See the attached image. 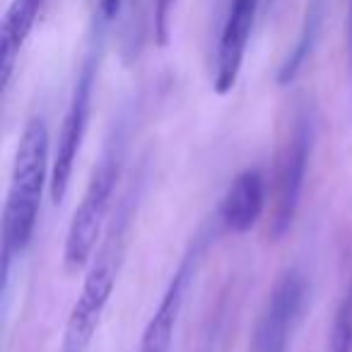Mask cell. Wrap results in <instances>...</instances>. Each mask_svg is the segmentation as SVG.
Listing matches in <instances>:
<instances>
[{
  "label": "cell",
  "mask_w": 352,
  "mask_h": 352,
  "mask_svg": "<svg viewBox=\"0 0 352 352\" xmlns=\"http://www.w3.org/2000/svg\"><path fill=\"white\" fill-rule=\"evenodd\" d=\"M51 135L44 116L25 123L15 150L10 186H8L3 225H0V263L3 287H8L12 263L25 256L39 222L44 191L51 188Z\"/></svg>",
  "instance_id": "obj_1"
},
{
  "label": "cell",
  "mask_w": 352,
  "mask_h": 352,
  "mask_svg": "<svg viewBox=\"0 0 352 352\" xmlns=\"http://www.w3.org/2000/svg\"><path fill=\"white\" fill-rule=\"evenodd\" d=\"M126 147L128 126L126 121H121L104 142V150L99 155L97 164H94L92 174H89V182L85 186L82 198H80L78 210L70 220L63 249V263L68 273H78L80 268H85L92 261L94 246H97L99 234H102L118 179H121Z\"/></svg>",
  "instance_id": "obj_2"
},
{
  "label": "cell",
  "mask_w": 352,
  "mask_h": 352,
  "mask_svg": "<svg viewBox=\"0 0 352 352\" xmlns=\"http://www.w3.org/2000/svg\"><path fill=\"white\" fill-rule=\"evenodd\" d=\"M133 203H135V188L123 198L121 210L111 220L107 230V236L102 239V246L97 249V256L89 261L87 278L82 283L78 299L70 309L68 326H65L63 352H85L92 342V336L97 331L102 314L111 299L113 285L121 268V256L126 249L128 225L133 217Z\"/></svg>",
  "instance_id": "obj_3"
},
{
  "label": "cell",
  "mask_w": 352,
  "mask_h": 352,
  "mask_svg": "<svg viewBox=\"0 0 352 352\" xmlns=\"http://www.w3.org/2000/svg\"><path fill=\"white\" fill-rule=\"evenodd\" d=\"M102 30L104 22L97 20V36L92 39L87 56L82 60V68L75 80L73 94H70L68 109L63 113L58 131V142H56L54 160H51V201L58 206L65 198L73 179L75 162H78L80 147H82L85 133L89 126V113H92V99H94V85H97V70H99V54H102Z\"/></svg>",
  "instance_id": "obj_4"
},
{
  "label": "cell",
  "mask_w": 352,
  "mask_h": 352,
  "mask_svg": "<svg viewBox=\"0 0 352 352\" xmlns=\"http://www.w3.org/2000/svg\"><path fill=\"white\" fill-rule=\"evenodd\" d=\"M314 138H316V123H314L311 109H299L292 118L287 135L275 157L273 174V210H270V236L280 239L287 234L297 217L299 203H302L304 184H307V169L311 162Z\"/></svg>",
  "instance_id": "obj_5"
},
{
  "label": "cell",
  "mask_w": 352,
  "mask_h": 352,
  "mask_svg": "<svg viewBox=\"0 0 352 352\" xmlns=\"http://www.w3.org/2000/svg\"><path fill=\"white\" fill-rule=\"evenodd\" d=\"M309 297L307 275L299 268H287L270 289L258 321L251 333L249 352H289L292 336L302 321Z\"/></svg>",
  "instance_id": "obj_6"
},
{
  "label": "cell",
  "mask_w": 352,
  "mask_h": 352,
  "mask_svg": "<svg viewBox=\"0 0 352 352\" xmlns=\"http://www.w3.org/2000/svg\"><path fill=\"white\" fill-rule=\"evenodd\" d=\"M258 8H261V0H232L230 3V10H227L225 25H222L220 32V41H217V56H215L212 87H215L217 94L232 92L236 80H239Z\"/></svg>",
  "instance_id": "obj_7"
},
{
  "label": "cell",
  "mask_w": 352,
  "mask_h": 352,
  "mask_svg": "<svg viewBox=\"0 0 352 352\" xmlns=\"http://www.w3.org/2000/svg\"><path fill=\"white\" fill-rule=\"evenodd\" d=\"M198 258H201V249L193 246L186 254V258L182 261V265L176 268V273L171 275V280H169V285H166L164 294H162L160 304H157L155 314H152L145 331H142L140 350L138 352H171L176 323H179V316H182L186 287L193 275H196Z\"/></svg>",
  "instance_id": "obj_8"
},
{
  "label": "cell",
  "mask_w": 352,
  "mask_h": 352,
  "mask_svg": "<svg viewBox=\"0 0 352 352\" xmlns=\"http://www.w3.org/2000/svg\"><path fill=\"white\" fill-rule=\"evenodd\" d=\"M268 203L265 179L258 169H244L232 179L217 208V222L230 234H244L258 225Z\"/></svg>",
  "instance_id": "obj_9"
},
{
  "label": "cell",
  "mask_w": 352,
  "mask_h": 352,
  "mask_svg": "<svg viewBox=\"0 0 352 352\" xmlns=\"http://www.w3.org/2000/svg\"><path fill=\"white\" fill-rule=\"evenodd\" d=\"M41 6H44V0H12L3 17V27H0V82H3V89H8L10 85L17 56L39 20Z\"/></svg>",
  "instance_id": "obj_10"
},
{
  "label": "cell",
  "mask_w": 352,
  "mask_h": 352,
  "mask_svg": "<svg viewBox=\"0 0 352 352\" xmlns=\"http://www.w3.org/2000/svg\"><path fill=\"white\" fill-rule=\"evenodd\" d=\"M326 3L328 0H309L307 3V12H304L302 27H299L297 41H294L287 58L283 60V65H280V73H278L280 85L292 82L299 75V70L304 68V63L309 60V56H311L314 46L318 41V34H321L323 17H326Z\"/></svg>",
  "instance_id": "obj_11"
},
{
  "label": "cell",
  "mask_w": 352,
  "mask_h": 352,
  "mask_svg": "<svg viewBox=\"0 0 352 352\" xmlns=\"http://www.w3.org/2000/svg\"><path fill=\"white\" fill-rule=\"evenodd\" d=\"M328 352H352V280L347 283L333 314L328 333Z\"/></svg>",
  "instance_id": "obj_12"
},
{
  "label": "cell",
  "mask_w": 352,
  "mask_h": 352,
  "mask_svg": "<svg viewBox=\"0 0 352 352\" xmlns=\"http://www.w3.org/2000/svg\"><path fill=\"white\" fill-rule=\"evenodd\" d=\"M176 0H155V39L160 46H166L171 32V12Z\"/></svg>",
  "instance_id": "obj_13"
},
{
  "label": "cell",
  "mask_w": 352,
  "mask_h": 352,
  "mask_svg": "<svg viewBox=\"0 0 352 352\" xmlns=\"http://www.w3.org/2000/svg\"><path fill=\"white\" fill-rule=\"evenodd\" d=\"M345 41H347V56H350V65H352V0L347 6V25H345Z\"/></svg>",
  "instance_id": "obj_14"
}]
</instances>
